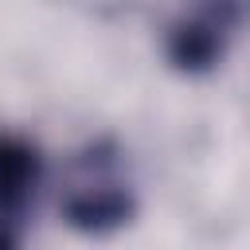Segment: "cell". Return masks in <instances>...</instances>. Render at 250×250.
Segmentation results:
<instances>
[{"label":"cell","mask_w":250,"mask_h":250,"mask_svg":"<svg viewBox=\"0 0 250 250\" xmlns=\"http://www.w3.org/2000/svg\"><path fill=\"white\" fill-rule=\"evenodd\" d=\"M59 207L66 227L90 238L117 234L137 219V184L117 137L102 133L66 160Z\"/></svg>","instance_id":"6da1fadb"},{"label":"cell","mask_w":250,"mask_h":250,"mask_svg":"<svg viewBox=\"0 0 250 250\" xmlns=\"http://www.w3.org/2000/svg\"><path fill=\"white\" fill-rule=\"evenodd\" d=\"M238 20H242L238 4H199V8L180 12L164 27V39H160L164 62L184 78L211 74L227 59L234 31H238Z\"/></svg>","instance_id":"7a4b0ae2"},{"label":"cell","mask_w":250,"mask_h":250,"mask_svg":"<svg viewBox=\"0 0 250 250\" xmlns=\"http://www.w3.org/2000/svg\"><path fill=\"white\" fill-rule=\"evenodd\" d=\"M39 180V145L20 129L0 125V250H23Z\"/></svg>","instance_id":"3957f363"}]
</instances>
